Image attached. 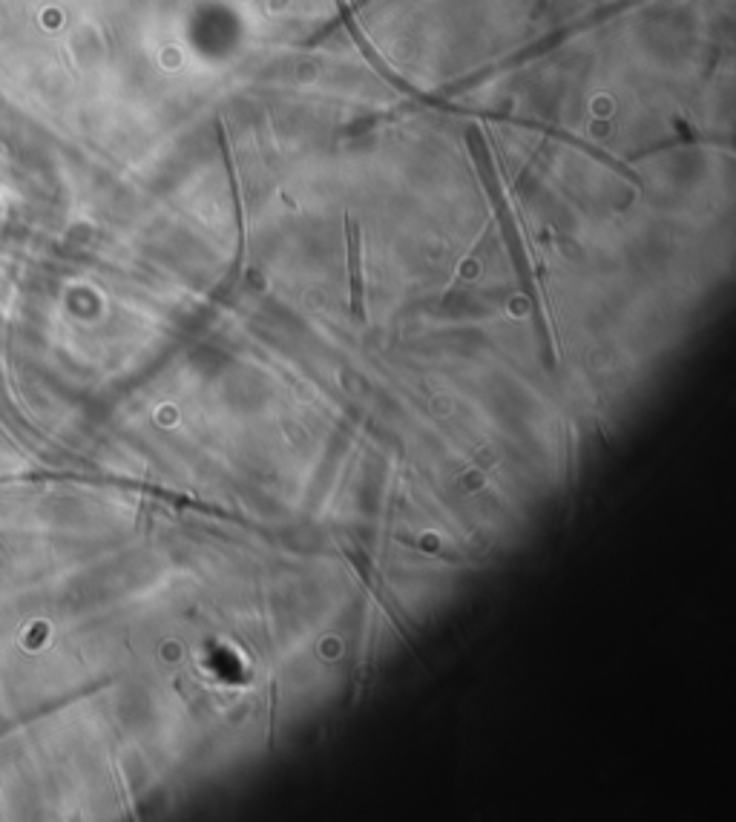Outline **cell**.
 <instances>
[{
    "mask_svg": "<svg viewBox=\"0 0 736 822\" xmlns=\"http://www.w3.org/2000/svg\"><path fill=\"white\" fill-rule=\"evenodd\" d=\"M345 242H348V282H351V314L354 320H366L363 305V271H360V228L354 219H345Z\"/></svg>",
    "mask_w": 736,
    "mask_h": 822,
    "instance_id": "1",
    "label": "cell"
},
{
    "mask_svg": "<svg viewBox=\"0 0 736 822\" xmlns=\"http://www.w3.org/2000/svg\"><path fill=\"white\" fill-rule=\"evenodd\" d=\"M268 696H271V705H268V748L274 751L276 748V679H271V687H268Z\"/></svg>",
    "mask_w": 736,
    "mask_h": 822,
    "instance_id": "2",
    "label": "cell"
}]
</instances>
